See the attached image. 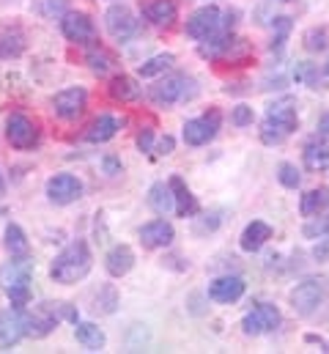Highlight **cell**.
<instances>
[{
    "label": "cell",
    "instance_id": "7402d4cb",
    "mask_svg": "<svg viewBox=\"0 0 329 354\" xmlns=\"http://www.w3.org/2000/svg\"><path fill=\"white\" fill-rule=\"evenodd\" d=\"M118 129H121V121L118 118H113V115H96L88 124V129H85V140L88 143H107V140H113L118 135Z\"/></svg>",
    "mask_w": 329,
    "mask_h": 354
},
{
    "label": "cell",
    "instance_id": "8fae6325",
    "mask_svg": "<svg viewBox=\"0 0 329 354\" xmlns=\"http://www.w3.org/2000/svg\"><path fill=\"white\" fill-rule=\"evenodd\" d=\"M220 22H223V11L217 8V6H203V8H198L189 19H187V36L189 39H195V41H203V39H209L212 33H217L220 30Z\"/></svg>",
    "mask_w": 329,
    "mask_h": 354
},
{
    "label": "cell",
    "instance_id": "7c38bea8",
    "mask_svg": "<svg viewBox=\"0 0 329 354\" xmlns=\"http://www.w3.org/2000/svg\"><path fill=\"white\" fill-rule=\"evenodd\" d=\"M19 319H22V333H25L28 338H47V335L58 327V319H55L44 305H39L33 313L19 310Z\"/></svg>",
    "mask_w": 329,
    "mask_h": 354
},
{
    "label": "cell",
    "instance_id": "ac0fdd59",
    "mask_svg": "<svg viewBox=\"0 0 329 354\" xmlns=\"http://www.w3.org/2000/svg\"><path fill=\"white\" fill-rule=\"evenodd\" d=\"M302 160H305V168L313 171V174H324L329 171V138H313L305 151H302Z\"/></svg>",
    "mask_w": 329,
    "mask_h": 354
},
{
    "label": "cell",
    "instance_id": "4316f807",
    "mask_svg": "<svg viewBox=\"0 0 329 354\" xmlns=\"http://www.w3.org/2000/svg\"><path fill=\"white\" fill-rule=\"evenodd\" d=\"M25 53V33L22 28H3L0 30V55L3 58H19Z\"/></svg>",
    "mask_w": 329,
    "mask_h": 354
},
{
    "label": "cell",
    "instance_id": "d6a6232c",
    "mask_svg": "<svg viewBox=\"0 0 329 354\" xmlns=\"http://www.w3.org/2000/svg\"><path fill=\"white\" fill-rule=\"evenodd\" d=\"M302 44H305L308 53H324L329 47V33L324 28H310V30H305Z\"/></svg>",
    "mask_w": 329,
    "mask_h": 354
},
{
    "label": "cell",
    "instance_id": "9a60e30c",
    "mask_svg": "<svg viewBox=\"0 0 329 354\" xmlns=\"http://www.w3.org/2000/svg\"><path fill=\"white\" fill-rule=\"evenodd\" d=\"M176 239V231L167 220H151L140 228V245L146 250H162V248H170Z\"/></svg>",
    "mask_w": 329,
    "mask_h": 354
},
{
    "label": "cell",
    "instance_id": "b9f144b4",
    "mask_svg": "<svg viewBox=\"0 0 329 354\" xmlns=\"http://www.w3.org/2000/svg\"><path fill=\"white\" fill-rule=\"evenodd\" d=\"M154 151H157L160 157H167V154H173V151H176V140H173L170 135H164V138H160V143L154 146Z\"/></svg>",
    "mask_w": 329,
    "mask_h": 354
},
{
    "label": "cell",
    "instance_id": "e0dca14e",
    "mask_svg": "<svg viewBox=\"0 0 329 354\" xmlns=\"http://www.w3.org/2000/svg\"><path fill=\"white\" fill-rule=\"evenodd\" d=\"M266 118L274 121L277 127H283L288 135L297 132L299 127V115H297V102L294 99H280V102H272L266 107Z\"/></svg>",
    "mask_w": 329,
    "mask_h": 354
},
{
    "label": "cell",
    "instance_id": "4fadbf2b",
    "mask_svg": "<svg viewBox=\"0 0 329 354\" xmlns=\"http://www.w3.org/2000/svg\"><path fill=\"white\" fill-rule=\"evenodd\" d=\"M245 297V280L239 274H225V277H217L212 286H209V299L217 302V305H234Z\"/></svg>",
    "mask_w": 329,
    "mask_h": 354
},
{
    "label": "cell",
    "instance_id": "8992f818",
    "mask_svg": "<svg viewBox=\"0 0 329 354\" xmlns=\"http://www.w3.org/2000/svg\"><path fill=\"white\" fill-rule=\"evenodd\" d=\"M104 28L107 33L115 39V41H129L135 33H138V17L132 14L129 6L124 3H113L107 11H104Z\"/></svg>",
    "mask_w": 329,
    "mask_h": 354
},
{
    "label": "cell",
    "instance_id": "44dd1931",
    "mask_svg": "<svg viewBox=\"0 0 329 354\" xmlns=\"http://www.w3.org/2000/svg\"><path fill=\"white\" fill-rule=\"evenodd\" d=\"M135 266V250L129 245H115L107 256H104V269L110 277H124L129 274Z\"/></svg>",
    "mask_w": 329,
    "mask_h": 354
},
{
    "label": "cell",
    "instance_id": "83f0119b",
    "mask_svg": "<svg viewBox=\"0 0 329 354\" xmlns=\"http://www.w3.org/2000/svg\"><path fill=\"white\" fill-rule=\"evenodd\" d=\"M329 206V192L324 187H319V189H308L305 195H302V201H299V212H302V217H319L324 209Z\"/></svg>",
    "mask_w": 329,
    "mask_h": 354
},
{
    "label": "cell",
    "instance_id": "30bf717a",
    "mask_svg": "<svg viewBox=\"0 0 329 354\" xmlns=\"http://www.w3.org/2000/svg\"><path fill=\"white\" fill-rule=\"evenodd\" d=\"M47 198L55 206H69L82 198V181L72 174H55L47 178Z\"/></svg>",
    "mask_w": 329,
    "mask_h": 354
},
{
    "label": "cell",
    "instance_id": "484cf974",
    "mask_svg": "<svg viewBox=\"0 0 329 354\" xmlns=\"http://www.w3.org/2000/svg\"><path fill=\"white\" fill-rule=\"evenodd\" d=\"M149 206H151L154 214H160V217H167L170 212H176V201H173L170 184H164V181L151 184V189H149Z\"/></svg>",
    "mask_w": 329,
    "mask_h": 354
},
{
    "label": "cell",
    "instance_id": "836d02e7",
    "mask_svg": "<svg viewBox=\"0 0 329 354\" xmlns=\"http://www.w3.org/2000/svg\"><path fill=\"white\" fill-rule=\"evenodd\" d=\"M285 138H288V132H285L283 127H277L274 121L263 118V124H261V140H263L266 146H280Z\"/></svg>",
    "mask_w": 329,
    "mask_h": 354
},
{
    "label": "cell",
    "instance_id": "d590c367",
    "mask_svg": "<svg viewBox=\"0 0 329 354\" xmlns=\"http://www.w3.org/2000/svg\"><path fill=\"white\" fill-rule=\"evenodd\" d=\"M41 305H44V308H47L58 322H61V319H66V322L77 324V310H75L69 302H41Z\"/></svg>",
    "mask_w": 329,
    "mask_h": 354
},
{
    "label": "cell",
    "instance_id": "f35d334b",
    "mask_svg": "<svg viewBox=\"0 0 329 354\" xmlns=\"http://www.w3.org/2000/svg\"><path fill=\"white\" fill-rule=\"evenodd\" d=\"M39 11L44 17H64L69 11V6H66V0H41L39 3Z\"/></svg>",
    "mask_w": 329,
    "mask_h": 354
},
{
    "label": "cell",
    "instance_id": "e575fe53",
    "mask_svg": "<svg viewBox=\"0 0 329 354\" xmlns=\"http://www.w3.org/2000/svg\"><path fill=\"white\" fill-rule=\"evenodd\" d=\"M277 178H280V184L288 187V189H297V187L302 184V174H299V168H297L294 162H283V165L277 168Z\"/></svg>",
    "mask_w": 329,
    "mask_h": 354
},
{
    "label": "cell",
    "instance_id": "9c48e42d",
    "mask_svg": "<svg viewBox=\"0 0 329 354\" xmlns=\"http://www.w3.org/2000/svg\"><path fill=\"white\" fill-rule=\"evenodd\" d=\"M85 107H88V91L80 88V86L64 88L53 96V110L64 121H77L85 113Z\"/></svg>",
    "mask_w": 329,
    "mask_h": 354
},
{
    "label": "cell",
    "instance_id": "277c9868",
    "mask_svg": "<svg viewBox=\"0 0 329 354\" xmlns=\"http://www.w3.org/2000/svg\"><path fill=\"white\" fill-rule=\"evenodd\" d=\"M220 124H223V115L217 107H212L209 113H203L200 118H192L181 127V135H184V143L187 146H206L217 138L220 132Z\"/></svg>",
    "mask_w": 329,
    "mask_h": 354
},
{
    "label": "cell",
    "instance_id": "7dc6e473",
    "mask_svg": "<svg viewBox=\"0 0 329 354\" xmlns=\"http://www.w3.org/2000/svg\"><path fill=\"white\" fill-rule=\"evenodd\" d=\"M113 3H118V0H113Z\"/></svg>",
    "mask_w": 329,
    "mask_h": 354
},
{
    "label": "cell",
    "instance_id": "bcb514c9",
    "mask_svg": "<svg viewBox=\"0 0 329 354\" xmlns=\"http://www.w3.org/2000/svg\"><path fill=\"white\" fill-rule=\"evenodd\" d=\"M324 75H327V77H329V61H327V64H324Z\"/></svg>",
    "mask_w": 329,
    "mask_h": 354
},
{
    "label": "cell",
    "instance_id": "ab89813d",
    "mask_svg": "<svg viewBox=\"0 0 329 354\" xmlns=\"http://www.w3.org/2000/svg\"><path fill=\"white\" fill-rule=\"evenodd\" d=\"M135 143H138V149H140L143 154L154 151V132H151V129H140L138 138H135Z\"/></svg>",
    "mask_w": 329,
    "mask_h": 354
},
{
    "label": "cell",
    "instance_id": "cb8c5ba5",
    "mask_svg": "<svg viewBox=\"0 0 329 354\" xmlns=\"http://www.w3.org/2000/svg\"><path fill=\"white\" fill-rule=\"evenodd\" d=\"M107 93H110V99H115V102H121V104H129V102H138V99H140L143 88L138 86L135 77H129V75H115V77L110 80V86H107Z\"/></svg>",
    "mask_w": 329,
    "mask_h": 354
},
{
    "label": "cell",
    "instance_id": "603a6c76",
    "mask_svg": "<svg viewBox=\"0 0 329 354\" xmlns=\"http://www.w3.org/2000/svg\"><path fill=\"white\" fill-rule=\"evenodd\" d=\"M269 239H272V225H266L263 220H252L245 231H242L239 245H242L245 253H258Z\"/></svg>",
    "mask_w": 329,
    "mask_h": 354
},
{
    "label": "cell",
    "instance_id": "d4e9b609",
    "mask_svg": "<svg viewBox=\"0 0 329 354\" xmlns=\"http://www.w3.org/2000/svg\"><path fill=\"white\" fill-rule=\"evenodd\" d=\"M75 338H77V344H80L82 349H88V352H102L104 344H107L102 327H96L91 322H77L75 324Z\"/></svg>",
    "mask_w": 329,
    "mask_h": 354
},
{
    "label": "cell",
    "instance_id": "2e32d148",
    "mask_svg": "<svg viewBox=\"0 0 329 354\" xmlns=\"http://www.w3.org/2000/svg\"><path fill=\"white\" fill-rule=\"evenodd\" d=\"M170 189H173V201H176V214L178 217H195L198 212H200V203H198V198L192 195V189L184 184V178L181 176H173L170 181Z\"/></svg>",
    "mask_w": 329,
    "mask_h": 354
},
{
    "label": "cell",
    "instance_id": "f6af8a7d",
    "mask_svg": "<svg viewBox=\"0 0 329 354\" xmlns=\"http://www.w3.org/2000/svg\"><path fill=\"white\" fill-rule=\"evenodd\" d=\"M6 192V181H3V174H0V195Z\"/></svg>",
    "mask_w": 329,
    "mask_h": 354
},
{
    "label": "cell",
    "instance_id": "1f68e13d",
    "mask_svg": "<svg viewBox=\"0 0 329 354\" xmlns=\"http://www.w3.org/2000/svg\"><path fill=\"white\" fill-rule=\"evenodd\" d=\"M294 77L313 91L324 88V72H319V64H313V61H299L294 69Z\"/></svg>",
    "mask_w": 329,
    "mask_h": 354
},
{
    "label": "cell",
    "instance_id": "7a4b0ae2",
    "mask_svg": "<svg viewBox=\"0 0 329 354\" xmlns=\"http://www.w3.org/2000/svg\"><path fill=\"white\" fill-rule=\"evenodd\" d=\"M149 96L157 107H173L176 102H184V99H195L198 88H195V80L187 77V75H170L162 77L157 86L149 88Z\"/></svg>",
    "mask_w": 329,
    "mask_h": 354
},
{
    "label": "cell",
    "instance_id": "6da1fadb",
    "mask_svg": "<svg viewBox=\"0 0 329 354\" xmlns=\"http://www.w3.org/2000/svg\"><path fill=\"white\" fill-rule=\"evenodd\" d=\"M91 264H93V259H91L88 245L82 239H77V242H72L69 248H64L55 256V261L50 266V274L61 286H75V283H80L82 277L91 272Z\"/></svg>",
    "mask_w": 329,
    "mask_h": 354
},
{
    "label": "cell",
    "instance_id": "f1b7e54d",
    "mask_svg": "<svg viewBox=\"0 0 329 354\" xmlns=\"http://www.w3.org/2000/svg\"><path fill=\"white\" fill-rule=\"evenodd\" d=\"M85 64H88V69H91L93 75H99V77H104V75H110V72L115 69V58H113L104 47H91L88 55H85Z\"/></svg>",
    "mask_w": 329,
    "mask_h": 354
},
{
    "label": "cell",
    "instance_id": "ffe728a7",
    "mask_svg": "<svg viewBox=\"0 0 329 354\" xmlns=\"http://www.w3.org/2000/svg\"><path fill=\"white\" fill-rule=\"evenodd\" d=\"M143 14L157 28H173L176 25V17H178V6L173 0H149L143 6Z\"/></svg>",
    "mask_w": 329,
    "mask_h": 354
},
{
    "label": "cell",
    "instance_id": "5bb4252c",
    "mask_svg": "<svg viewBox=\"0 0 329 354\" xmlns=\"http://www.w3.org/2000/svg\"><path fill=\"white\" fill-rule=\"evenodd\" d=\"M30 274H33V261L28 256H11L8 264L0 266V286L8 291V288H17V286H28L30 283Z\"/></svg>",
    "mask_w": 329,
    "mask_h": 354
},
{
    "label": "cell",
    "instance_id": "60d3db41",
    "mask_svg": "<svg viewBox=\"0 0 329 354\" xmlns=\"http://www.w3.org/2000/svg\"><path fill=\"white\" fill-rule=\"evenodd\" d=\"M313 259L316 261H329V234L319 236V245L313 248Z\"/></svg>",
    "mask_w": 329,
    "mask_h": 354
},
{
    "label": "cell",
    "instance_id": "74e56055",
    "mask_svg": "<svg viewBox=\"0 0 329 354\" xmlns=\"http://www.w3.org/2000/svg\"><path fill=\"white\" fill-rule=\"evenodd\" d=\"M252 121H255L252 107H247V104H236V107L231 110V124H234V127H250Z\"/></svg>",
    "mask_w": 329,
    "mask_h": 354
},
{
    "label": "cell",
    "instance_id": "d6986e66",
    "mask_svg": "<svg viewBox=\"0 0 329 354\" xmlns=\"http://www.w3.org/2000/svg\"><path fill=\"white\" fill-rule=\"evenodd\" d=\"M22 338H25V333H22L19 310H14V308L0 310V349H11V346H17Z\"/></svg>",
    "mask_w": 329,
    "mask_h": 354
},
{
    "label": "cell",
    "instance_id": "7bdbcfd3",
    "mask_svg": "<svg viewBox=\"0 0 329 354\" xmlns=\"http://www.w3.org/2000/svg\"><path fill=\"white\" fill-rule=\"evenodd\" d=\"M102 165H104V171H107L110 176H118V174L124 171V165H121L115 157H104V162H102Z\"/></svg>",
    "mask_w": 329,
    "mask_h": 354
},
{
    "label": "cell",
    "instance_id": "ee69618b",
    "mask_svg": "<svg viewBox=\"0 0 329 354\" xmlns=\"http://www.w3.org/2000/svg\"><path fill=\"white\" fill-rule=\"evenodd\" d=\"M319 135H321V138H329V113H324V115L319 118Z\"/></svg>",
    "mask_w": 329,
    "mask_h": 354
},
{
    "label": "cell",
    "instance_id": "8d00e7d4",
    "mask_svg": "<svg viewBox=\"0 0 329 354\" xmlns=\"http://www.w3.org/2000/svg\"><path fill=\"white\" fill-rule=\"evenodd\" d=\"M302 234L308 236V239H319V236H324L329 234V214H319V217H310V223L302 228Z\"/></svg>",
    "mask_w": 329,
    "mask_h": 354
},
{
    "label": "cell",
    "instance_id": "5b68a950",
    "mask_svg": "<svg viewBox=\"0 0 329 354\" xmlns=\"http://www.w3.org/2000/svg\"><path fill=\"white\" fill-rule=\"evenodd\" d=\"M61 33L66 36V41L77 44V47H88L96 41L99 30L93 25V19L85 14V11H66L61 17Z\"/></svg>",
    "mask_w": 329,
    "mask_h": 354
},
{
    "label": "cell",
    "instance_id": "52a82bcc",
    "mask_svg": "<svg viewBox=\"0 0 329 354\" xmlns=\"http://www.w3.org/2000/svg\"><path fill=\"white\" fill-rule=\"evenodd\" d=\"M280 322H283V316H280V310H277L274 305H269V302H258L245 319H242V330H245V335L258 338V335L274 333V330L280 327Z\"/></svg>",
    "mask_w": 329,
    "mask_h": 354
},
{
    "label": "cell",
    "instance_id": "ba28073f",
    "mask_svg": "<svg viewBox=\"0 0 329 354\" xmlns=\"http://www.w3.org/2000/svg\"><path fill=\"white\" fill-rule=\"evenodd\" d=\"M324 299H327V294H324V286L319 280H302L291 291V308L299 316H313L324 305Z\"/></svg>",
    "mask_w": 329,
    "mask_h": 354
},
{
    "label": "cell",
    "instance_id": "f546056e",
    "mask_svg": "<svg viewBox=\"0 0 329 354\" xmlns=\"http://www.w3.org/2000/svg\"><path fill=\"white\" fill-rule=\"evenodd\" d=\"M3 245H6V250L11 253V256H28V236H25V231L17 225V223H8L6 225V231H3Z\"/></svg>",
    "mask_w": 329,
    "mask_h": 354
},
{
    "label": "cell",
    "instance_id": "4dcf8cb0",
    "mask_svg": "<svg viewBox=\"0 0 329 354\" xmlns=\"http://www.w3.org/2000/svg\"><path fill=\"white\" fill-rule=\"evenodd\" d=\"M173 64H176V55H170V53H160V55H154V58L143 61V64L138 66V75H140L143 80H149V77H160V75H164L167 69H173Z\"/></svg>",
    "mask_w": 329,
    "mask_h": 354
},
{
    "label": "cell",
    "instance_id": "3957f363",
    "mask_svg": "<svg viewBox=\"0 0 329 354\" xmlns=\"http://www.w3.org/2000/svg\"><path fill=\"white\" fill-rule=\"evenodd\" d=\"M39 138H41L39 124L30 121L28 115L11 113V115L6 118V140L11 143V149H17V151L36 149V146H39Z\"/></svg>",
    "mask_w": 329,
    "mask_h": 354
}]
</instances>
